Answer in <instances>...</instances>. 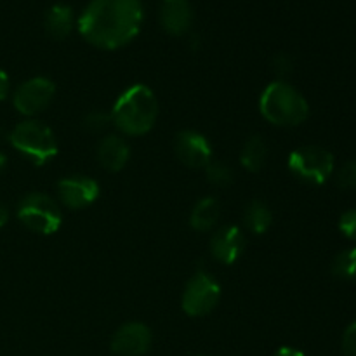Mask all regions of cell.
Here are the masks:
<instances>
[{"label":"cell","mask_w":356,"mask_h":356,"mask_svg":"<svg viewBox=\"0 0 356 356\" xmlns=\"http://www.w3.org/2000/svg\"><path fill=\"white\" fill-rule=\"evenodd\" d=\"M152 346V330L141 322L122 325L111 337V351L118 356H143Z\"/></svg>","instance_id":"obj_11"},{"label":"cell","mask_w":356,"mask_h":356,"mask_svg":"<svg viewBox=\"0 0 356 356\" xmlns=\"http://www.w3.org/2000/svg\"><path fill=\"white\" fill-rule=\"evenodd\" d=\"M174 149L181 163L190 169H205L212 162V145L197 131H181L174 141Z\"/></svg>","instance_id":"obj_10"},{"label":"cell","mask_w":356,"mask_h":356,"mask_svg":"<svg viewBox=\"0 0 356 356\" xmlns=\"http://www.w3.org/2000/svg\"><path fill=\"white\" fill-rule=\"evenodd\" d=\"M343 353L344 356H356V322L344 330Z\"/></svg>","instance_id":"obj_25"},{"label":"cell","mask_w":356,"mask_h":356,"mask_svg":"<svg viewBox=\"0 0 356 356\" xmlns=\"http://www.w3.org/2000/svg\"><path fill=\"white\" fill-rule=\"evenodd\" d=\"M205 176L209 183L218 188H226L233 183V170L229 169L228 163L225 162H211L205 167Z\"/></svg>","instance_id":"obj_20"},{"label":"cell","mask_w":356,"mask_h":356,"mask_svg":"<svg viewBox=\"0 0 356 356\" xmlns=\"http://www.w3.org/2000/svg\"><path fill=\"white\" fill-rule=\"evenodd\" d=\"M7 221H9V211L0 204V228H2Z\"/></svg>","instance_id":"obj_28"},{"label":"cell","mask_w":356,"mask_h":356,"mask_svg":"<svg viewBox=\"0 0 356 356\" xmlns=\"http://www.w3.org/2000/svg\"><path fill=\"white\" fill-rule=\"evenodd\" d=\"M245 249V235L238 226H222L212 235L211 254L222 264H233L242 257Z\"/></svg>","instance_id":"obj_12"},{"label":"cell","mask_w":356,"mask_h":356,"mask_svg":"<svg viewBox=\"0 0 356 356\" xmlns=\"http://www.w3.org/2000/svg\"><path fill=\"white\" fill-rule=\"evenodd\" d=\"M191 16L190 0H162L160 3V24L174 37H181L190 31Z\"/></svg>","instance_id":"obj_13"},{"label":"cell","mask_w":356,"mask_h":356,"mask_svg":"<svg viewBox=\"0 0 356 356\" xmlns=\"http://www.w3.org/2000/svg\"><path fill=\"white\" fill-rule=\"evenodd\" d=\"M6 163H7V156L3 153H0V172L6 169Z\"/></svg>","instance_id":"obj_29"},{"label":"cell","mask_w":356,"mask_h":356,"mask_svg":"<svg viewBox=\"0 0 356 356\" xmlns=\"http://www.w3.org/2000/svg\"><path fill=\"white\" fill-rule=\"evenodd\" d=\"M268 160V145L261 136H252L247 139L240 152V163L249 172H259Z\"/></svg>","instance_id":"obj_17"},{"label":"cell","mask_w":356,"mask_h":356,"mask_svg":"<svg viewBox=\"0 0 356 356\" xmlns=\"http://www.w3.org/2000/svg\"><path fill=\"white\" fill-rule=\"evenodd\" d=\"M82 125L90 134H99V132H104L111 125V115L101 110L90 111L89 115H86Z\"/></svg>","instance_id":"obj_21"},{"label":"cell","mask_w":356,"mask_h":356,"mask_svg":"<svg viewBox=\"0 0 356 356\" xmlns=\"http://www.w3.org/2000/svg\"><path fill=\"white\" fill-rule=\"evenodd\" d=\"M44 26L49 37L54 38V40H65L66 37H70L73 26H75V16H73L72 7L65 6V3L52 6L45 13Z\"/></svg>","instance_id":"obj_15"},{"label":"cell","mask_w":356,"mask_h":356,"mask_svg":"<svg viewBox=\"0 0 356 356\" xmlns=\"http://www.w3.org/2000/svg\"><path fill=\"white\" fill-rule=\"evenodd\" d=\"M287 165L296 179L320 186L332 176L334 156L322 146H302L291 153Z\"/></svg>","instance_id":"obj_6"},{"label":"cell","mask_w":356,"mask_h":356,"mask_svg":"<svg viewBox=\"0 0 356 356\" xmlns=\"http://www.w3.org/2000/svg\"><path fill=\"white\" fill-rule=\"evenodd\" d=\"M56 94V87L47 76H33L16 89L13 96L14 108L24 117H33L47 110Z\"/></svg>","instance_id":"obj_8"},{"label":"cell","mask_w":356,"mask_h":356,"mask_svg":"<svg viewBox=\"0 0 356 356\" xmlns=\"http://www.w3.org/2000/svg\"><path fill=\"white\" fill-rule=\"evenodd\" d=\"M9 141L37 167L45 165L59 152L54 132L38 120H24L10 131Z\"/></svg>","instance_id":"obj_4"},{"label":"cell","mask_w":356,"mask_h":356,"mask_svg":"<svg viewBox=\"0 0 356 356\" xmlns=\"http://www.w3.org/2000/svg\"><path fill=\"white\" fill-rule=\"evenodd\" d=\"M143 19L141 0H90L76 24L90 45L115 51L138 37Z\"/></svg>","instance_id":"obj_1"},{"label":"cell","mask_w":356,"mask_h":356,"mask_svg":"<svg viewBox=\"0 0 356 356\" xmlns=\"http://www.w3.org/2000/svg\"><path fill=\"white\" fill-rule=\"evenodd\" d=\"M339 229L350 240H356V209L344 212L339 219Z\"/></svg>","instance_id":"obj_23"},{"label":"cell","mask_w":356,"mask_h":356,"mask_svg":"<svg viewBox=\"0 0 356 356\" xmlns=\"http://www.w3.org/2000/svg\"><path fill=\"white\" fill-rule=\"evenodd\" d=\"M261 115L278 127L301 125L309 117V104L301 92L285 80L271 82L259 99Z\"/></svg>","instance_id":"obj_3"},{"label":"cell","mask_w":356,"mask_h":356,"mask_svg":"<svg viewBox=\"0 0 356 356\" xmlns=\"http://www.w3.org/2000/svg\"><path fill=\"white\" fill-rule=\"evenodd\" d=\"M243 221H245L249 232H252L254 235H264L271 228L273 214H271V209L263 200H252L247 205Z\"/></svg>","instance_id":"obj_18"},{"label":"cell","mask_w":356,"mask_h":356,"mask_svg":"<svg viewBox=\"0 0 356 356\" xmlns=\"http://www.w3.org/2000/svg\"><path fill=\"white\" fill-rule=\"evenodd\" d=\"M10 90V82H9V75H7L3 70H0V101L7 99Z\"/></svg>","instance_id":"obj_26"},{"label":"cell","mask_w":356,"mask_h":356,"mask_svg":"<svg viewBox=\"0 0 356 356\" xmlns=\"http://www.w3.org/2000/svg\"><path fill=\"white\" fill-rule=\"evenodd\" d=\"M330 271L339 280H356V247L337 254L334 257Z\"/></svg>","instance_id":"obj_19"},{"label":"cell","mask_w":356,"mask_h":356,"mask_svg":"<svg viewBox=\"0 0 356 356\" xmlns=\"http://www.w3.org/2000/svg\"><path fill=\"white\" fill-rule=\"evenodd\" d=\"M129 159H131V148L120 136L108 134L97 145V162L110 172H118L124 169Z\"/></svg>","instance_id":"obj_14"},{"label":"cell","mask_w":356,"mask_h":356,"mask_svg":"<svg viewBox=\"0 0 356 356\" xmlns=\"http://www.w3.org/2000/svg\"><path fill=\"white\" fill-rule=\"evenodd\" d=\"M221 299V285L212 275L200 271L190 278L183 292L181 306L188 316H205L214 312Z\"/></svg>","instance_id":"obj_7"},{"label":"cell","mask_w":356,"mask_h":356,"mask_svg":"<svg viewBox=\"0 0 356 356\" xmlns=\"http://www.w3.org/2000/svg\"><path fill=\"white\" fill-rule=\"evenodd\" d=\"M275 356H306L302 351L296 350V348H291V346H282L280 350L275 353Z\"/></svg>","instance_id":"obj_27"},{"label":"cell","mask_w":356,"mask_h":356,"mask_svg":"<svg viewBox=\"0 0 356 356\" xmlns=\"http://www.w3.org/2000/svg\"><path fill=\"white\" fill-rule=\"evenodd\" d=\"M111 125L125 136H143L149 132L159 118V101L148 86L136 83L120 94L113 104Z\"/></svg>","instance_id":"obj_2"},{"label":"cell","mask_w":356,"mask_h":356,"mask_svg":"<svg viewBox=\"0 0 356 356\" xmlns=\"http://www.w3.org/2000/svg\"><path fill=\"white\" fill-rule=\"evenodd\" d=\"M271 66H273V72L277 73L280 79H285L287 75H291L292 72V61L287 54H277L271 61Z\"/></svg>","instance_id":"obj_24"},{"label":"cell","mask_w":356,"mask_h":356,"mask_svg":"<svg viewBox=\"0 0 356 356\" xmlns=\"http://www.w3.org/2000/svg\"><path fill=\"white\" fill-rule=\"evenodd\" d=\"M101 188L92 177L83 174L63 177L58 183V197L65 207L79 211L92 205L99 198Z\"/></svg>","instance_id":"obj_9"},{"label":"cell","mask_w":356,"mask_h":356,"mask_svg":"<svg viewBox=\"0 0 356 356\" xmlns=\"http://www.w3.org/2000/svg\"><path fill=\"white\" fill-rule=\"evenodd\" d=\"M16 214L30 232L38 235H54L63 222L61 209L45 193H28L21 198Z\"/></svg>","instance_id":"obj_5"},{"label":"cell","mask_w":356,"mask_h":356,"mask_svg":"<svg viewBox=\"0 0 356 356\" xmlns=\"http://www.w3.org/2000/svg\"><path fill=\"white\" fill-rule=\"evenodd\" d=\"M219 216H221V207H219V202L216 198H200L190 214V226L195 232L205 233L218 225Z\"/></svg>","instance_id":"obj_16"},{"label":"cell","mask_w":356,"mask_h":356,"mask_svg":"<svg viewBox=\"0 0 356 356\" xmlns=\"http://www.w3.org/2000/svg\"><path fill=\"white\" fill-rule=\"evenodd\" d=\"M336 184L341 190H355L356 188V160L343 163L336 174Z\"/></svg>","instance_id":"obj_22"}]
</instances>
